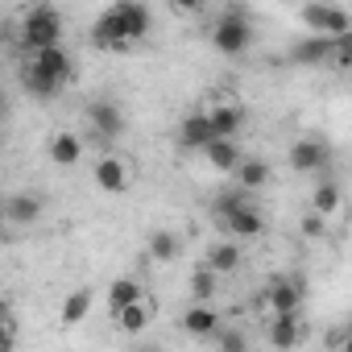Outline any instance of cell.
Here are the masks:
<instances>
[{"instance_id": "obj_10", "label": "cell", "mask_w": 352, "mask_h": 352, "mask_svg": "<svg viewBox=\"0 0 352 352\" xmlns=\"http://www.w3.org/2000/svg\"><path fill=\"white\" fill-rule=\"evenodd\" d=\"M286 162H290V170H298V174H315V170L327 166V149H323V141H315V137H298V141L286 149Z\"/></svg>"}, {"instance_id": "obj_9", "label": "cell", "mask_w": 352, "mask_h": 352, "mask_svg": "<svg viewBox=\"0 0 352 352\" xmlns=\"http://www.w3.org/2000/svg\"><path fill=\"white\" fill-rule=\"evenodd\" d=\"M91 179H96V187H100L104 195H124V191H129V166H124L116 153H104V157L96 162V170H91Z\"/></svg>"}, {"instance_id": "obj_28", "label": "cell", "mask_w": 352, "mask_h": 352, "mask_svg": "<svg viewBox=\"0 0 352 352\" xmlns=\"http://www.w3.org/2000/svg\"><path fill=\"white\" fill-rule=\"evenodd\" d=\"M323 232H327V216H323V212H315V208H311V212H307V216H302V236H307V241H319V236H323Z\"/></svg>"}, {"instance_id": "obj_15", "label": "cell", "mask_w": 352, "mask_h": 352, "mask_svg": "<svg viewBox=\"0 0 352 352\" xmlns=\"http://www.w3.org/2000/svg\"><path fill=\"white\" fill-rule=\"evenodd\" d=\"M5 220H9L13 228H30V224H38V220H42V199L30 195V191L9 195V204H5Z\"/></svg>"}, {"instance_id": "obj_24", "label": "cell", "mask_w": 352, "mask_h": 352, "mask_svg": "<svg viewBox=\"0 0 352 352\" xmlns=\"http://www.w3.org/2000/svg\"><path fill=\"white\" fill-rule=\"evenodd\" d=\"M208 265H212V270H220V274H236V270H241V249H236V236L216 241V245L208 249Z\"/></svg>"}, {"instance_id": "obj_21", "label": "cell", "mask_w": 352, "mask_h": 352, "mask_svg": "<svg viewBox=\"0 0 352 352\" xmlns=\"http://www.w3.org/2000/svg\"><path fill=\"white\" fill-rule=\"evenodd\" d=\"M149 257L153 261H179L183 257V236L174 232V228H157L149 236Z\"/></svg>"}, {"instance_id": "obj_3", "label": "cell", "mask_w": 352, "mask_h": 352, "mask_svg": "<svg viewBox=\"0 0 352 352\" xmlns=\"http://www.w3.org/2000/svg\"><path fill=\"white\" fill-rule=\"evenodd\" d=\"M212 46H216L220 54H228V58L249 54V46H253V21H249V13H245L241 5L224 9V17L212 25Z\"/></svg>"}, {"instance_id": "obj_31", "label": "cell", "mask_w": 352, "mask_h": 352, "mask_svg": "<svg viewBox=\"0 0 352 352\" xmlns=\"http://www.w3.org/2000/svg\"><path fill=\"white\" fill-rule=\"evenodd\" d=\"M170 9L191 17V13H204V9H208V0H170Z\"/></svg>"}, {"instance_id": "obj_5", "label": "cell", "mask_w": 352, "mask_h": 352, "mask_svg": "<svg viewBox=\"0 0 352 352\" xmlns=\"http://www.w3.org/2000/svg\"><path fill=\"white\" fill-rule=\"evenodd\" d=\"M298 21L311 30V34H323V38H340L352 30V13L340 9V5H327V0H307L298 9Z\"/></svg>"}, {"instance_id": "obj_26", "label": "cell", "mask_w": 352, "mask_h": 352, "mask_svg": "<svg viewBox=\"0 0 352 352\" xmlns=\"http://www.w3.org/2000/svg\"><path fill=\"white\" fill-rule=\"evenodd\" d=\"M87 311H91V290H75V294H67V298H63L58 319H63L67 327H75V323H83V319H87Z\"/></svg>"}, {"instance_id": "obj_17", "label": "cell", "mask_w": 352, "mask_h": 352, "mask_svg": "<svg viewBox=\"0 0 352 352\" xmlns=\"http://www.w3.org/2000/svg\"><path fill=\"white\" fill-rule=\"evenodd\" d=\"M21 87H25L34 100H54V96H58V87H67V83H58V79H54V75H46L42 67L25 63V67H21Z\"/></svg>"}, {"instance_id": "obj_7", "label": "cell", "mask_w": 352, "mask_h": 352, "mask_svg": "<svg viewBox=\"0 0 352 352\" xmlns=\"http://www.w3.org/2000/svg\"><path fill=\"white\" fill-rule=\"evenodd\" d=\"M87 129L100 145H108L124 133V112L112 100H96V104H87Z\"/></svg>"}, {"instance_id": "obj_23", "label": "cell", "mask_w": 352, "mask_h": 352, "mask_svg": "<svg viewBox=\"0 0 352 352\" xmlns=\"http://www.w3.org/2000/svg\"><path fill=\"white\" fill-rule=\"evenodd\" d=\"M232 179H236L241 187H249V191H261V187H270L274 170H270V162H261V157H245V162H241V170L232 174Z\"/></svg>"}, {"instance_id": "obj_14", "label": "cell", "mask_w": 352, "mask_h": 352, "mask_svg": "<svg viewBox=\"0 0 352 352\" xmlns=\"http://www.w3.org/2000/svg\"><path fill=\"white\" fill-rule=\"evenodd\" d=\"M30 63H34V67H42L46 75H54L58 83H71V79H75V63H71V54H67L63 46L34 50V54H30Z\"/></svg>"}, {"instance_id": "obj_27", "label": "cell", "mask_w": 352, "mask_h": 352, "mask_svg": "<svg viewBox=\"0 0 352 352\" xmlns=\"http://www.w3.org/2000/svg\"><path fill=\"white\" fill-rule=\"evenodd\" d=\"M137 298H145L137 278H116V282L108 286V307H112V311H120V307H129V302H137Z\"/></svg>"}, {"instance_id": "obj_8", "label": "cell", "mask_w": 352, "mask_h": 352, "mask_svg": "<svg viewBox=\"0 0 352 352\" xmlns=\"http://www.w3.org/2000/svg\"><path fill=\"white\" fill-rule=\"evenodd\" d=\"M212 141H216V129H212V116H208V112H187V116L179 120V145H183V149L204 153Z\"/></svg>"}, {"instance_id": "obj_29", "label": "cell", "mask_w": 352, "mask_h": 352, "mask_svg": "<svg viewBox=\"0 0 352 352\" xmlns=\"http://www.w3.org/2000/svg\"><path fill=\"white\" fill-rule=\"evenodd\" d=\"M216 340H220L224 352H245L249 348V336L245 331H216Z\"/></svg>"}, {"instance_id": "obj_1", "label": "cell", "mask_w": 352, "mask_h": 352, "mask_svg": "<svg viewBox=\"0 0 352 352\" xmlns=\"http://www.w3.org/2000/svg\"><path fill=\"white\" fill-rule=\"evenodd\" d=\"M153 25V13L145 0H116V5H108L96 25H91V42L100 50H129L133 42H141Z\"/></svg>"}, {"instance_id": "obj_11", "label": "cell", "mask_w": 352, "mask_h": 352, "mask_svg": "<svg viewBox=\"0 0 352 352\" xmlns=\"http://www.w3.org/2000/svg\"><path fill=\"white\" fill-rule=\"evenodd\" d=\"M265 340H270L274 348H298V344H302V319H298V311H278V315H270Z\"/></svg>"}, {"instance_id": "obj_25", "label": "cell", "mask_w": 352, "mask_h": 352, "mask_svg": "<svg viewBox=\"0 0 352 352\" xmlns=\"http://www.w3.org/2000/svg\"><path fill=\"white\" fill-rule=\"evenodd\" d=\"M216 294H220V270H212V265L195 270L191 274V298L195 302H212Z\"/></svg>"}, {"instance_id": "obj_12", "label": "cell", "mask_w": 352, "mask_h": 352, "mask_svg": "<svg viewBox=\"0 0 352 352\" xmlns=\"http://www.w3.org/2000/svg\"><path fill=\"white\" fill-rule=\"evenodd\" d=\"M204 157H208L220 174H236V170H241V162H245V149H241V141H236V137H216V141L204 149Z\"/></svg>"}, {"instance_id": "obj_13", "label": "cell", "mask_w": 352, "mask_h": 352, "mask_svg": "<svg viewBox=\"0 0 352 352\" xmlns=\"http://www.w3.org/2000/svg\"><path fill=\"white\" fill-rule=\"evenodd\" d=\"M183 331L195 336V340H216V331H220V315H216L208 302H191V307L183 311Z\"/></svg>"}, {"instance_id": "obj_4", "label": "cell", "mask_w": 352, "mask_h": 352, "mask_svg": "<svg viewBox=\"0 0 352 352\" xmlns=\"http://www.w3.org/2000/svg\"><path fill=\"white\" fill-rule=\"evenodd\" d=\"M58 42H63V13L54 5H34L21 21V46L34 54V50L58 46Z\"/></svg>"}, {"instance_id": "obj_22", "label": "cell", "mask_w": 352, "mask_h": 352, "mask_svg": "<svg viewBox=\"0 0 352 352\" xmlns=\"http://www.w3.org/2000/svg\"><path fill=\"white\" fill-rule=\"evenodd\" d=\"M311 208H315V212H323L327 220H336V216H340V208H344V187H340V183H331V179H323V183L315 187V195H311Z\"/></svg>"}, {"instance_id": "obj_2", "label": "cell", "mask_w": 352, "mask_h": 352, "mask_svg": "<svg viewBox=\"0 0 352 352\" xmlns=\"http://www.w3.org/2000/svg\"><path fill=\"white\" fill-rule=\"evenodd\" d=\"M212 216H216V224H220L228 236H261V232H265V216H261V208H257V191H249V187H241V183L216 195Z\"/></svg>"}, {"instance_id": "obj_19", "label": "cell", "mask_w": 352, "mask_h": 352, "mask_svg": "<svg viewBox=\"0 0 352 352\" xmlns=\"http://www.w3.org/2000/svg\"><path fill=\"white\" fill-rule=\"evenodd\" d=\"M83 157V137L79 133H54L50 141V162L54 166H79Z\"/></svg>"}, {"instance_id": "obj_20", "label": "cell", "mask_w": 352, "mask_h": 352, "mask_svg": "<svg viewBox=\"0 0 352 352\" xmlns=\"http://www.w3.org/2000/svg\"><path fill=\"white\" fill-rule=\"evenodd\" d=\"M112 315H116V327H120V331L137 336V331H145V327H149L153 307H149L145 298H137V302H129V307H120V311H112Z\"/></svg>"}, {"instance_id": "obj_16", "label": "cell", "mask_w": 352, "mask_h": 352, "mask_svg": "<svg viewBox=\"0 0 352 352\" xmlns=\"http://www.w3.org/2000/svg\"><path fill=\"white\" fill-rule=\"evenodd\" d=\"M336 54V38H323V34H311L307 42H294L290 58L302 63V67H315V63H327Z\"/></svg>"}, {"instance_id": "obj_30", "label": "cell", "mask_w": 352, "mask_h": 352, "mask_svg": "<svg viewBox=\"0 0 352 352\" xmlns=\"http://www.w3.org/2000/svg\"><path fill=\"white\" fill-rule=\"evenodd\" d=\"M331 63H336V67H352V30L336 38V54H331Z\"/></svg>"}, {"instance_id": "obj_18", "label": "cell", "mask_w": 352, "mask_h": 352, "mask_svg": "<svg viewBox=\"0 0 352 352\" xmlns=\"http://www.w3.org/2000/svg\"><path fill=\"white\" fill-rule=\"evenodd\" d=\"M208 116H212L216 137H236V133L245 129V108H241V104H232V100H224V104L208 108Z\"/></svg>"}, {"instance_id": "obj_6", "label": "cell", "mask_w": 352, "mask_h": 352, "mask_svg": "<svg viewBox=\"0 0 352 352\" xmlns=\"http://www.w3.org/2000/svg\"><path fill=\"white\" fill-rule=\"evenodd\" d=\"M302 298H307V282L302 278H274L261 294V307L270 315L278 311H302Z\"/></svg>"}]
</instances>
